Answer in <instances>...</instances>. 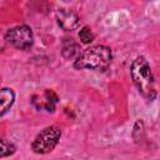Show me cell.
I'll use <instances>...</instances> for the list:
<instances>
[{
    "instance_id": "1",
    "label": "cell",
    "mask_w": 160,
    "mask_h": 160,
    "mask_svg": "<svg viewBox=\"0 0 160 160\" xmlns=\"http://www.w3.org/2000/svg\"><path fill=\"white\" fill-rule=\"evenodd\" d=\"M112 60V52L110 48L104 45H94L81 51L78 59L74 61V68L78 70H92L105 71Z\"/></svg>"
},
{
    "instance_id": "2",
    "label": "cell",
    "mask_w": 160,
    "mask_h": 160,
    "mask_svg": "<svg viewBox=\"0 0 160 160\" xmlns=\"http://www.w3.org/2000/svg\"><path fill=\"white\" fill-rule=\"evenodd\" d=\"M130 74L139 92L146 100L149 101L154 100L156 96V90L154 85V75L151 72L148 60L144 56H139L132 61Z\"/></svg>"
},
{
    "instance_id": "3",
    "label": "cell",
    "mask_w": 160,
    "mask_h": 160,
    "mask_svg": "<svg viewBox=\"0 0 160 160\" xmlns=\"http://www.w3.org/2000/svg\"><path fill=\"white\" fill-rule=\"evenodd\" d=\"M61 130L58 126H49L40 131L31 142V150L36 154H48L58 145Z\"/></svg>"
},
{
    "instance_id": "4",
    "label": "cell",
    "mask_w": 160,
    "mask_h": 160,
    "mask_svg": "<svg viewBox=\"0 0 160 160\" xmlns=\"http://www.w3.org/2000/svg\"><path fill=\"white\" fill-rule=\"evenodd\" d=\"M5 40L16 49L28 50L34 42V35L28 25H18L8 30L5 34Z\"/></svg>"
},
{
    "instance_id": "5",
    "label": "cell",
    "mask_w": 160,
    "mask_h": 160,
    "mask_svg": "<svg viewBox=\"0 0 160 160\" xmlns=\"http://www.w3.org/2000/svg\"><path fill=\"white\" fill-rule=\"evenodd\" d=\"M55 16H56V21H58L59 26L65 31H72L80 24V19H79L78 14H75L72 10H69L65 8L58 9Z\"/></svg>"
},
{
    "instance_id": "6",
    "label": "cell",
    "mask_w": 160,
    "mask_h": 160,
    "mask_svg": "<svg viewBox=\"0 0 160 160\" xmlns=\"http://www.w3.org/2000/svg\"><path fill=\"white\" fill-rule=\"evenodd\" d=\"M14 100H15V94L11 89L9 88H2L1 91H0V102H1V111H0V115H5L6 111L11 108V105L14 104Z\"/></svg>"
},
{
    "instance_id": "7",
    "label": "cell",
    "mask_w": 160,
    "mask_h": 160,
    "mask_svg": "<svg viewBox=\"0 0 160 160\" xmlns=\"http://www.w3.org/2000/svg\"><path fill=\"white\" fill-rule=\"evenodd\" d=\"M81 54L80 51V46L78 44H69L66 46H64L62 49V56L65 59H78V56Z\"/></svg>"
},
{
    "instance_id": "8",
    "label": "cell",
    "mask_w": 160,
    "mask_h": 160,
    "mask_svg": "<svg viewBox=\"0 0 160 160\" xmlns=\"http://www.w3.org/2000/svg\"><path fill=\"white\" fill-rule=\"evenodd\" d=\"M15 151H16V146H15L12 142L8 141L6 139H1V150H0L1 158L10 156V155H12Z\"/></svg>"
},
{
    "instance_id": "9",
    "label": "cell",
    "mask_w": 160,
    "mask_h": 160,
    "mask_svg": "<svg viewBox=\"0 0 160 160\" xmlns=\"http://www.w3.org/2000/svg\"><path fill=\"white\" fill-rule=\"evenodd\" d=\"M94 38H95V35H94V32L91 31V29L89 26H84V28L80 29V31H79V39L84 44H90L94 40Z\"/></svg>"
}]
</instances>
